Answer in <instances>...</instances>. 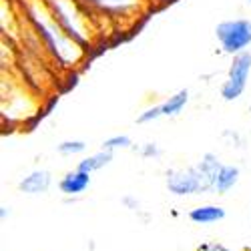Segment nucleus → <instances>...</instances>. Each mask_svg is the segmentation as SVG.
<instances>
[{
    "instance_id": "obj_1",
    "label": "nucleus",
    "mask_w": 251,
    "mask_h": 251,
    "mask_svg": "<svg viewBox=\"0 0 251 251\" xmlns=\"http://www.w3.org/2000/svg\"><path fill=\"white\" fill-rule=\"evenodd\" d=\"M215 36L223 52L227 54H241L251 45V20L247 18H231L223 20L215 26Z\"/></svg>"
},
{
    "instance_id": "obj_2",
    "label": "nucleus",
    "mask_w": 251,
    "mask_h": 251,
    "mask_svg": "<svg viewBox=\"0 0 251 251\" xmlns=\"http://www.w3.org/2000/svg\"><path fill=\"white\" fill-rule=\"evenodd\" d=\"M249 73H251V52L245 50L241 54H235L227 71V80L221 85V99L227 102L237 100L245 93Z\"/></svg>"
},
{
    "instance_id": "obj_3",
    "label": "nucleus",
    "mask_w": 251,
    "mask_h": 251,
    "mask_svg": "<svg viewBox=\"0 0 251 251\" xmlns=\"http://www.w3.org/2000/svg\"><path fill=\"white\" fill-rule=\"evenodd\" d=\"M167 189L173 195H195V193H203L201 187V177L197 167H187V169H173L167 173Z\"/></svg>"
},
{
    "instance_id": "obj_4",
    "label": "nucleus",
    "mask_w": 251,
    "mask_h": 251,
    "mask_svg": "<svg viewBox=\"0 0 251 251\" xmlns=\"http://www.w3.org/2000/svg\"><path fill=\"white\" fill-rule=\"evenodd\" d=\"M197 171H199V177H201V187H203V193L215 189V181H217V175L221 171L223 163L219 161L217 155L213 153H205L203 159L195 165Z\"/></svg>"
},
{
    "instance_id": "obj_5",
    "label": "nucleus",
    "mask_w": 251,
    "mask_h": 251,
    "mask_svg": "<svg viewBox=\"0 0 251 251\" xmlns=\"http://www.w3.org/2000/svg\"><path fill=\"white\" fill-rule=\"evenodd\" d=\"M52 183V177L49 171L45 169H38V171H32L28 173L23 181L18 183V189L26 193V195H43L49 191V187Z\"/></svg>"
},
{
    "instance_id": "obj_6",
    "label": "nucleus",
    "mask_w": 251,
    "mask_h": 251,
    "mask_svg": "<svg viewBox=\"0 0 251 251\" xmlns=\"http://www.w3.org/2000/svg\"><path fill=\"white\" fill-rule=\"evenodd\" d=\"M91 185V173L85 171H69L65 177L60 179L58 189L65 195H80L82 191H87Z\"/></svg>"
},
{
    "instance_id": "obj_7",
    "label": "nucleus",
    "mask_w": 251,
    "mask_h": 251,
    "mask_svg": "<svg viewBox=\"0 0 251 251\" xmlns=\"http://www.w3.org/2000/svg\"><path fill=\"white\" fill-rule=\"evenodd\" d=\"M189 219L197 225H209L225 219V209L219 205H201L189 211Z\"/></svg>"
},
{
    "instance_id": "obj_8",
    "label": "nucleus",
    "mask_w": 251,
    "mask_h": 251,
    "mask_svg": "<svg viewBox=\"0 0 251 251\" xmlns=\"http://www.w3.org/2000/svg\"><path fill=\"white\" fill-rule=\"evenodd\" d=\"M111 161H113V153H111V151L100 149L99 153L89 155V157L82 159V161L78 163L76 169H78V171H85V173H95V171L104 169V167H107Z\"/></svg>"
},
{
    "instance_id": "obj_9",
    "label": "nucleus",
    "mask_w": 251,
    "mask_h": 251,
    "mask_svg": "<svg viewBox=\"0 0 251 251\" xmlns=\"http://www.w3.org/2000/svg\"><path fill=\"white\" fill-rule=\"evenodd\" d=\"M239 181V167L235 165H223L221 171L217 175V181H215V191L217 193H227L229 189H233Z\"/></svg>"
},
{
    "instance_id": "obj_10",
    "label": "nucleus",
    "mask_w": 251,
    "mask_h": 251,
    "mask_svg": "<svg viewBox=\"0 0 251 251\" xmlns=\"http://www.w3.org/2000/svg\"><path fill=\"white\" fill-rule=\"evenodd\" d=\"M187 102H189V91H187V89L177 91L175 95H171L169 99H165V100L161 102L163 117H175V115H179V113L185 109Z\"/></svg>"
},
{
    "instance_id": "obj_11",
    "label": "nucleus",
    "mask_w": 251,
    "mask_h": 251,
    "mask_svg": "<svg viewBox=\"0 0 251 251\" xmlns=\"http://www.w3.org/2000/svg\"><path fill=\"white\" fill-rule=\"evenodd\" d=\"M131 145H133L131 137H127V135H113V137H109V139H104V141H102L100 149L115 153L117 149H129Z\"/></svg>"
},
{
    "instance_id": "obj_12",
    "label": "nucleus",
    "mask_w": 251,
    "mask_h": 251,
    "mask_svg": "<svg viewBox=\"0 0 251 251\" xmlns=\"http://www.w3.org/2000/svg\"><path fill=\"white\" fill-rule=\"evenodd\" d=\"M56 151L60 155H80L87 151V143L85 141H62L56 145Z\"/></svg>"
},
{
    "instance_id": "obj_13",
    "label": "nucleus",
    "mask_w": 251,
    "mask_h": 251,
    "mask_svg": "<svg viewBox=\"0 0 251 251\" xmlns=\"http://www.w3.org/2000/svg\"><path fill=\"white\" fill-rule=\"evenodd\" d=\"M163 117V109H161V104H155V107H149V109H145L139 117H137V123L139 125H147V123H153L157 119Z\"/></svg>"
},
{
    "instance_id": "obj_14",
    "label": "nucleus",
    "mask_w": 251,
    "mask_h": 251,
    "mask_svg": "<svg viewBox=\"0 0 251 251\" xmlns=\"http://www.w3.org/2000/svg\"><path fill=\"white\" fill-rule=\"evenodd\" d=\"M141 155L143 157H159L161 155V149L157 147L155 143H145L141 147Z\"/></svg>"
},
{
    "instance_id": "obj_15",
    "label": "nucleus",
    "mask_w": 251,
    "mask_h": 251,
    "mask_svg": "<svg viewBox=\"0 0 251 251\" xmlns=\"http://www.w3.org/2000/svg\"><path fill=\"white\" fill-rule=\"evenodd\" d=\"M197 251H229V249L221 243H203L197 247Z\"/></svg>"
},
{
    "instance_id": "obj_16",
    "label": "nucleus",
    "mask_w": 251,
    "mask_h": 251,
    "mask_svg": "<svg viewBox=\"0 0 251 251\" xmlns=\"http://www.w3.org/2000/svg\"><path fill=\"white\" fill-rule=\"evenodd\" d=\"M245 2H247V4H251V0H245Z\"/></svg>"
},
{
    "instance_id": "obj_17",
    "label": "nucleus",
    "mask_w": 251,
    "mask_h": 251,
    "mask_svg": "<svg viewBox=\"0 0 251 251\" xmlns=\"http://www.w3.org/2000/svg\"><path fill=\"white\" fill-rule=\"evenodd\" d=\"M249 113H251V104H249Z\"/></svg>"
}]
</instances>
